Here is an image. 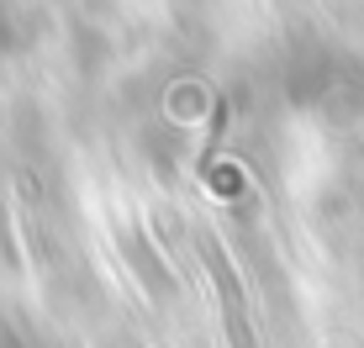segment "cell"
<instances>
[{
  "instance_id": "obj_1",
  "label": "cell",
  "mask_w": 364,
  "mask_h": 348,
  "mask_svg": "<svg viewBox=\"0 0 364 348\" xmlns=\"http://www.w3.org/2000/svg\"><path fill=\"white\" fill-rule=\"evenodd\" d=\"M200 254H206L211 280H217V301H222V327H228V343H232V348H259V343H254V317H248V295H243V285H237L228 254L217 248L211 232L200 238Z\"/></svg>"
}]
</instances>
